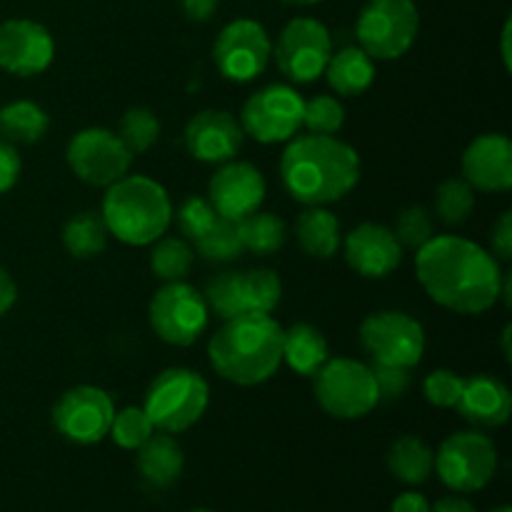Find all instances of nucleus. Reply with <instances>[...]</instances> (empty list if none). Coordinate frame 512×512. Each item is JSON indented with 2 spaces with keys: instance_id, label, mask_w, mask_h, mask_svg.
<instances>
[{
  "instance_id": "nucleus-32",
  "label": "nucleus",
  "mask_w": 512,
  "mask_h": 512,
  "mask_svg": "<svg viewBox=\"0 0 512 512\" xmlns=\"http://www.w3.org/2000/svg\"><path fill=\"white\" fill-rule=\"evenodd\" d=\"M195 253L183 238H158L150 253V270L163 283H180L193 270Z\"/></svg>"
},
{
  "instance_id": "nucleus-22",
  "label": "nucleus",
  "mask_w": 512,
  "mask_h": 512,
  "mask_svg": "<svg viewBox=\"0 0 512 512\" xmlns=\"http://www.w3.org/2000/svg\"><path fill=\"white\" fill-rule=\"evenodd\" d=\"M183 448L168 433L150 435L138 448V473L145 485L155 490H168L183 475Z\"/></svg>"
},
{
  "instance_id": "nucleus-42",
  "label": "nucleus",
  "mask_w": 512,
  "mask_h": 512,
  "mask_svg": "<svg viewBox=\"0 0 512 512\" xmlns=\"http://www.w3.org/2000/svg\"><path fill=\"white\" fill-rule=\"evenodd\" d=\"M490 253L495 255V260H503L508 263L512 258V213L505 210L498 220L490 228Z\"/></svg>"
},
{
  "instance_id": "nucleus-34",
  "label": "nucleus",
  "mask_w": 512,
  "mask_h": 512,
  "mask_svg": "<svg viewBox=\"0 0 512 512\" xmlns=\"http://www.w3.org/2000/svg\"><path fill=\"white\" fill-rule=\"evenodd\" d=\"M475 210V190L463 178H448L435 190V213L445 225H463Z\"/></svg>"
},
{
  "instance_id": "nucleus-44",
  "label": "nucleus",
  "mask_w": 512,
  "mask_h": 512,
  "mask_svg": "<svg viewBox=\"0 0 512 512\" xmlns=\"http://www.w3.org/2000/svg\"><path fill=\"white\" fill-rule=\"evenodd\" d=\"M220 0H180V8H183V15L193 23H205L215 15Z\"/></svg>"
},
{
  "instance_id": "nucleus-29",
  "label": "nucleus",
  "mask_w": 512,
  "mask_h": 512,
  "mask_svg": "<svg viewBox=\"0 0 512 512\" xmlns=\"http://www.w3.org/2000/svg\"><path fill=\"white\" fill-rule=\"evenodd\" d=\"M238 230L245 253H253L258 258L278 253L288 240L285 220L275 213H263V210H255L248 218L238 220Z\"/></svg>"
},
{
  "instance_id": "nucleus-14",
  "label": "nucleus",
  "mask_w": 512,
  "mask_h": 512,
  "mask_svg": "<svg viewBox=\"0 0 512 512\" xmlns=\"http://www.w3.org/2000/svg\"><path fill=\"white\" fill-rule=\"evenodd\" d=\"M273 58V40L268 30L253 18H238L225 25L213 45L218 73L233 83H250L265 73Z\"/></svg>"
},
{
  "instance_id": "nucleus-39",
  "label": "nucleus",
  "mask_w": 512,
  "mask_h": 512,
  "mask_svg": "<svg viewBox=\"0 0 512 512\" xmlns=\"http://www.w3.org/2000/svg\"><path fill=\"white\" fill-rule=\"evenodd\" d=\"M220 215L215 213V208L210 205L208 198H200V195H190L180 203L178 213H175V223H178V230L188 240H198L210 225L218 220Z\"/></svg>"
},
{
  "instance_id": "nucleus-49",
  "label": "nucleus",
  "mask_w": 512,
  "mask_h": 512,
  "mask_svg": "<svg viewBox=\"0 0 512 512\" xmlns=\"http://www.w3.org/2000/svg\"><path fill=\"white\" fill-rule=\"evenodd\" d=\"M510 325H505V330H503V355H505V360H508L510 363V358H512V350H510Z\"/></svg>"
},
{
  "instance_id": "nucleus-37",
  "label": "nucleus",
  "mask_w": 512,
  "mask_h": 512,
  "mask_svg": "<svg viewBox=\"0 0 512 512\" xmlns=\"http://www.w3.org/2000/svg\"><path fill=\"white\" fill-rule=\"evenodd\" d=\"M345 125V108L333 95H315L313 100H305L303 128L313 135H335Z\"/></svg>"
},
{
  "instance_id": "nucleus-4",
  "label": "nucleus",
  "mask_w": 512,
  "mask_h": 512,
  "mask_svg": "<svg viewBox=\"0 0 512 512\" xmlns=\"http://www.w3.org/2000/svg\"><path fill=\"white\" fill-rule=\"evenodd\" d=\"M100 215L115 240L143 248L168 233L173 223V203L158 180L125 175L105 188Z\"/></svg>"
},
{
  "instance_id": "nucleus-17",
  "label": "nucleus",
  "mask_w": 512,
  "mask_h": 512,
  "mask_svg": "<svg viewBox=\"0 0 512 512\" xmlns=\"http://www.w3.org/2000/svg\"><path fill=\"white\" fill-rule=\"evenodd\" d=\"M265 193H268V185H265L263 173L245 160L223 163L208 183V200L215 213L233 223L260 210Z\"/></svg>"
},
{
  "instance_id": "nucleus-25",
  "label": "nucleus",
  "mask_w": 512,
  "mask_h": 512,
  "mask_svg": "<svg viewBox=\"0 0 512 512\" xmlns=\"http://www.w3.org/2000/svg\"><path fill=\"white\" fill-rule=\"evenodd\" d=\"M323 75L335 93L343 95V98H355L373 85L375 60L360 45H348V48L330 55Z\"/></svg>"
},
{
  "instance_id": "nucleus-21",
  "label": "nucleus",
  "mask_w": 512,
  "mask_h": 512,
  "mask_svg": "<svg viewBox=\"0 0 512 512\" xmlns=\"http://www.w3.org/2000/svg\"><path fill=\"white\" fill-rule=\"evenodd\" d=\"M455 408L460 418L475 428H503L512 415V395L503 380L480 373L465 378L463 393Z\"/></svg>"
},
{
  "instance_id": "nucleus-52",
  "label": "nucleus",
  "mask_w": 512,
  "mask_h": 512,
  "mask_svg": "<svg viewBox=\"0 0 512 512\" xmlns=\"http://www.w3.org/2000/svg\"><path fill=\"white\" fill-rule=\"evenodd\" d=\"M190 512H213V510H208V508H195V510H190Z\"/></svg>"
},
{
  "instance_id": "nucleus-2",
  "label": "nucleus",
  "mask_w": 512,
  "mask_h": 512,
  "mask_svg": "<svg viewBox=\"0 0 512 512\" xmlns=\"http://www.w3.org/2000/svg\"><path fill=\"white\" fill-rule=\"evenodd\" d=\"M360 155L335 135H298L280 158V180L303 205H330L353 193L360 180Z\"/></svg>"
},
{
  "instance_id": "nucleus-9",
  "label": "nucleus",
  "mask_w": 512,
  "mask_h": 512,
  "mask_svg": "<svg viewBox=\"0 0 512 512\" xmlns=\"http://www.w3.org/2000/svg\"><path fill=\"white\" fill-rule=\"evenodd\" d=\"M360 345L370 365L413 370L425 355V330L403 310H378L360 323Z\"/></svg>"
},
{
  "instance_id": "nucleus-7",
  "label": "nucleus",
  "mask_w": 512,
  "mask_h": 512,
  "mask_svg": "<svg viewBox=\"0 0 512 512\" xmlns=\"http://www.w3.org/2000/svg\"><path fill=\"white\" fill-rule=\"evenodd\" d=\"M420 13L415 0H365L355 35L373 60H398L418 38Z\"/></svg>"
},
{
  "instance_id": "nucleus-28",
  "label": "nucleus",
  "mask_w": 512,
  "mask_h": 512,
  "mask_svg": "<svg viewBox=\"0 0 512 512\" xmlns=\"http://www.w3.org/2000/svg\"><path fill=\"white\" fill-rule=\"evenodd\" d=\"M108 238L110 233L103 215L93 210H83L63 225V248L78 260L98 258L108 248Z\"/></svg>"
},
{
  "instance_id": "nucleus-1",
  "label": "nucleus",
  "mask_w": 512,
  "mask_h": 512,
  "mask_svg": "<svg viewBox=\"0 0 512 512\" xmlns=\"http://www.w3.org/2000/svg\"><path fill=\"white\" fill-rule=\"evenodd\" d=\"M415 273L433 303L458 315H483L500 300V260L460 235H433L415 255Z\"/></svg>"
},
{
  "instance_id": "nucleus-20",
  "label": "nucleus",
  "mask_w": 512,
  "mask_h": 512,
  "mask_svg": "<svg viewBox=\"0 0 512 512\" xmlns=\"http://www.w3.org/2000/svg\"><path fill=\"white\" fill-rule=\"evenodd\" d=\"M463 180L483 193L512 188V143L505 133H483L465 148Z\"/></svg>"
},
{
  "instance_id": "nucleus-41",
  "label": "nucleus",
  "mask_w": 512,
  "mask_h": 512,
  "mask_svg": "<svg viewBox=\"0 0 512 512\" xmlns=\"http://www.w3.org/2000/svg\"><path fill=\"white\" fill-rule=\"evenodd\" d=\"M370 368H373L375 383H378L380 403L400 400L413 383V370L410 368H393V365H370Z\"/></svg>"
},
{
  "instance_id": "nucleus-46",
  "label": "nucleus",
  "mask_w": 512,
  "mask_h": 512,
  "mask_svg": "<svg viewBox=\"0 0 512 512\" xmlns=\"http://www.w3.org/2000/svg\"><path fill=\"white\" fill-rule=\"evenodd\" d=\"M15 300H18V285L10 278L8 270L0 268V318L13 308Z\"/></svg>"
},
{
  "instance_id": "nucleus-30",
  "label": "nucleus",
  "mask_w": 512,
  "mask_h": 512,
  "mask_svg": "<svg viewBox=\"0 0 512 512\" xmlns=\"http://www.w3.org/2000/svg\"><path fill=\"white\" fill-rule=\"evenodd\" d=\"M195 253L210 265H228L233 260L243 258L245 248L240 240L238 223L218 218L198 240H195Z\"/></svg>"
},
{
  "instance_id": "nucleus-3",
  "label": "nucleus",
  "mask_w": 512,
  "mask_h": 512,
  "mask_svg": "<svg viewBox=\"0 0 512 512\" xmlns=\"http://www.w3.org/2000/svg\"><path fill=\"white\" fill-rule=\"evenodd\" d=\"M283 325L263 313L225 320L210 338L208 360L215 373L240 388L265 383L283 365Z\"/></svg>"
},
{
  "instance_id": "nucleus-38",
  "label": "nucleus",
  "mask_w": 512,
  "mask_h": 512,
  "mask_svg": "<svg viewBox=\"0 0 512 512\" xmlns=\"http://www.w3.org/2000/svg\"><path fill=\"white\" fill-rule=\"evenodd\" d=\"M395 238L403 245V250H415L418 253L428 240H433L435 223L423 205H408L398 213L395 220Z\"/></svg>"
},
{
  "instance_id": "nucleus-18",
  "label": "nucleus",
  "mask_w": 512,
  "mask_h": 512,
  "mask_svg": "<svg viewBox=\"0 0 512 512\" xmlns=\"http://www.w3.org/2000/svg\"><path fill=\"white\" fill-rule=\"evenodd\" d=\"M340 248H343L345 263L370 280L388 278L403 263V245L398 243L388 225L380 223H360L358 228L343 235Z\"/></svg>"
},
{
  "instance_id": "nucleus-24",
  "label": "nucleus",
  "mask_w": 512,
  "mask_h": 512,
  "mask_svg": "<svg viewBox=\"0 0 512 512\" xmlns=\"http://www.w3.org/2000/svg\"><path fill=\"white\" fill-rule=\"evenodd\" d=\"M330 360L325 335L310 323H295L283 333V363L303 378H315Z\"/></svg>"
},
{
  "instance_id": "nucleus-45",
  "label": "nucleus",
  "mask_w": 512,
  "mask_h": 512,
  "mask_svg": "<svg viewBox=\"0 0 512 512\" xmlns=\"http://www.w3.org/2000/svg\"><path fill=\"white\" fill-rule=\"evenodd\" d=\"M390 512H430V503L425 495L408 490V493H403L395 498L393 510Z\"/></svg>"
},
{
  "instance_id": "nucleus-6",
  "label": "nucleus",
  "mask_w": 512,
  "mask_h": 512,
  "mask_svg": "<svg viewBox=\"0 0 512 512\" xmlns=\"http://www.w3.org/2000/svg\"><path fill=\"white\" fill-rule=\"evenodd\" d=\"M313 380L318 405L338 420L365 418L380 405L373 368L360 360L330 358Z\"/></svg>"
},
{
  "instance_id": "nucleus-50",
  "label": "nucleus",
  "mask_w": 512,
  "mask_h": 512,
  "mask_svg": "<svg viewBox=\"0 0 512 512\" xmlns=\"http://www.w3.org/2000/svg\"><path fill=\"white\" fill-rule=\"evenodd\" d=\"M280 3L300 5V8H305V5H318V3H323V0H280Z\"/></svg>"
},
{
  "instance_id": "nucleus-12",
  "label": "nucleus",
  "mask_w": 512,
  "mask_h": 512,
  "mask_svg": "<svg viewBox=\"0 0 512 512\" xmlns=\"http://www.w3.org/2000/svg\"><path fill=\"white\" fill-rule=\"evenodd\" d=\"M275 65L293 83H313L333 55V35L320 20L293 18L275 40Z\"/></svg>"
},
{
  "instance_id": "nucleus-48",
  "label": "nucleus",
  "mask_w": 512,
  "mask_h": 512,
  "mask_svg": "<svg viewBox=\"0 0 512 512\" xmlns=\"http://www.w3.org/2000/svg\"><path fill=\"white\" fill-rule=\"evenodd\" d=\"M503 60H505V68L510 70V20L503 28Z\"/></svg>"
},
{
  "instance_id": "nucleus-43",
  "label": "nucleus",
  "mask_w": 512,
  "mask_h": 512,
  "mask_svg": "<svg viewBox=\"0 0 512 512\" xmlns=\"http://www.w3.org/2000/svg\"><path fill=\"white\" fill-rule=\"evenodd\" d=\"M20 170H23V163H20V155L15 150V145L0 138V195L8 193L18 183Z\"/></svg>"
},
{
  "instance_id": "nucleus-8",
  "label": "nucleus",
  "mask_w": 512,
  "mask_h": 512,
  "mask_svg": "<svg viewBox=\"0 0 512 512\" xmlns=\"http://www.w3.org/2000/svg\"><path fill=\"white\" fill-rule=\"evenodd\" d=\"M435 473L453 493H478L498 470V448L480 430H460L435 453Z\"/></svg>"
},
{
  "instance_id": "nucleus-51",
  "label": "nucleus",
  "mask_w": 512,
  "mask_h": 512,
  "mask_svg": "<svg viewBox=\"0 0 512 512\" xmlns=\"http://www.w3.org/2000/svg\"><path fill=\"white\" fill-rule=\"evenodd\" d=\"M490 512H512L510 505H500V508H493Z\"/></svg>"
},
{
  "instance_id": "nucleus-31",
  "label": "nucleus",
  "mask_w": 512,
  "mask_h": 512,
  "mask_svg": "<svg viewBox=\"0 0 512 512\" xmlns=\"http://www.w3.org/2000/svg\"><path fill=\"white\" fill-rule=\"evenodd\" d=\"M240 283H243L245 313L270 315L283 300V283L270 268L240 270Z\"/></svg>"
},
{
  "instance_id": "nucleus-33",
  "label": "nucleus",
  "mask_w": 512,
  "mask_h": 512,
  "mask_svg": "<svg viewBox=\"0 0 512 512\" xmlns=\"http://www.w3.org/2000/svg\"><path fill=\"white\" fill-rule=\"evenodd\" d=\"M205 303L218 315L220 320L238 318L245 313L243 308V283H240V270H223L213 275L205 285Z\"/></svg>"
},
{
  "instance_id": "nucleus-27",
  "label": "nucleus",
  "mask_w": 512,
  "mask_h": 512,
  "mask_svg": "<svg viewBox=\"0 0 512 512\" xmlns=\"http://www.w3.org/2000/svg\"><path fill=\"white\" fill-rule=\"evenodd\" d=\"M50 118L33 100H15L0 108V135L8 143L33 145L48 133Z\"/></svg>"
},
{
  "instance_id": "nucleus-23",
  "label": "nucleus",
  "mask_w": 512,
  "mask_h": 512,
  "mask_svg": "<svg viewBox=\"0 0 512 512\" xmlns=\"http://www.w3.org/2000/svg\"><path fill=\"white\" fill-rule=\"evenodd\" d=\"M295 240L305 255L328 260L340 250L343 228H340V220L330 210H325V205H305V210L295 220Z\"/></svg>"
},
{
  "instance_id": "nucleus-36",
  "label": "nucleus",
  "mask_w": 512,
  "mask_h": 512,
  "mask_svg": "<svg viewBox=\"0 0 512 512\" xmlns=\"http://www.w3.org/2000/svg\"><path fill=\"white\" fill-rule=\"evenodd\" d=\"M153 433L155 428L143 408H123L120 413L115 410V418L113 423H110L108 435L113 438V443L118 445V448L138 450Z\"/></svg>"
},
{
  "instance_id": "nucleus-47",
  "label": "nucleus",
  "mask_w": 512,
  "mask_h": 512,
  "mask_svg": "<svg viewBox=\"0 0 512 512\" xmlns=\"http://www.w3.org/2000/svg\"><path fill=\"white\" fill-rule=\"evenodd\" d=\"M430 512H478L473 508V503L458 495H448V498H440L438 503L430 505Z\"/></svg>"
},
{
  "instance_id": "nucleus-19",
  "label": "nucleus",
  "mask_w": 512,
  "mask_h": 512,
  "mask_svg": "<svg viewBox=\"0 0 512 512\" xmlns=\"http://www.w3.org/2000/svg\"><path fill=\"white\" fill-rule=\"evenodd\" d=\"M243 138V125L228 110H200L188 120L183 133L185 150L195 160L208 165H223L228 160H235Z\"/></svg>"
},
{
  "instance_id": "nucleus-15",
  "label": "nucleus",
  "mask_w": 512,
  "mask_h": 512,
  "mask_svg": "<svg viewBox=\"0 0 512 512\" xmlns=\"http://www.w3.org/2000/svg\"><path fill=\"white\" fill-rule=\"evenodd\" d=\"M115 403L110 393L95 385H75L53 405V425L75 445H95L110 433Z\"/></svg>"
},
{
  "instance_id": "nucleus-5",
  "label": "nucleus",
  "mask_w": 512,
  "mask_h": 512,
  "mask_svg": "<svg viewBox=\"0 0 512 512\" xmlns=\"http://www.w3.org/2000/svg\"><path fill=\"white\" fill-rule=\"evenodd\" d=\"M210 388L205 378L188 368H168L155 375L145 393L143 410L155 430L168 435L185 433L205 415Z\"/></svg>"
},
{
  "instance_id": "nucleus-35",
  "label": "nucleus",
  "mask_w": 512,
  "mask_h": 512,
  "mask_svg": "<svg viewBox=\"0 0 512 512\" xmlns=\"http://www.w3.org/2000/svg\"><path fill=\"white\" fill-rule=\"evenodd\" d=\"M120 140L128 145V150L133 155L145 153V150L153 148L160 138V120L158 115L150 108H130L128 113L120 118L118 128Z\"/></svg>"
},
{
  "instance_id": "nucleus-11",
  "label": "nucleus",
  "mask_w": 512,
  "mask_h": 512,
  "mask_svg": "<svg viewBox=\"0 0 512 512\" xmlns=\"http://www.w3.org/2000/svg\"><path fill=\"white\" fill-rule=\"evenodd\" d=\"M305 100L293 85L273 83L255 90L243 105V133L263 145L288 143L303 128Z\"/></svg>"
},
{
  "instance_id": "nucleus-13",
  "label": "nucleus",
  "mask_w": 512,
  "mask_h": 512,
  "mask_svg": "<svg viewBox=\"0 0 512 512\" xmlns=\"http://www.w3.org/2000/svg\"><path fill=\"white\" fill-rule=\"evenodd\" d=\"M133 158L135 155L120 140V135L108 128L80 130L65 148L70 170L83 183L95 185V188H108L115 180L125 178L130 173Z\"/></svg>"
},
{
  "instance_id": "nucleus-16",
  "label": "nucleus",
  "mask_w": 512,
  "mask_h": 512,
  "mask_svg": "<svg viewBox=\"0 0 512 512\" xmlns=\"http://www.w3.org/2000/svg\"><path fill=\"white\" fill-rule=\"evenodd\" d=\"M55 58V40L38 20L10 18L0 23V70L18 78L45 73Z\"/></svg>"
},
{
  "instance_id": "nucleus-40",
  "label": "nucleus",
  "mask_w": 512,
  "mask_h": 512,
  "mask_svg": "<svg viewBox=\"0 0 512 512\" xmlns=\"http://www.w3.org/2000/svg\"><path fill=\"white\" fill-rule=\"evenodd\" d=\"M463 385L465 378H460L453 370H433L423 383L425 400L435 408H455L460 393H463Z\"/></svg>"
},
{
  "instance_id": "nucleus-26",
  "label": "nucleus",
  "mask_w": 512,
  "mask_h": 512,
  "mask_svg": "<svg viewBox=\"0 0 512 512\" xmlns=\"http://www.w3.org/2000/svg\"><path fill=\"white\" fill-rule=\"evenodd\" d=\"M435 453L425 440L403 435L388 450V470L405 485H423L433 475Z\"/></svg>"
},
{
  "instance_id": "nucleus-10",
  "label": "nucleus",
  "mask_w": 512,
  "mask_h": 512,
  "mask_svg": "<svg viewBox=\"0 0 512 512\" xmlns=\"http://www.w3.org/2000/svg\"><path fill=\"white\" fill-rule=\"evenodd\" d=\"M148 320L153 333L163 343L188 348L208 328L210 308L200 290L180 280V283H165L153 295L148 305Z\"/></svg>"
}]
</instances>
